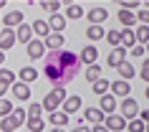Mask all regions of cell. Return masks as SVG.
Here are the masks:
<instances>
[{"mask_svg": "<svg viewBox=\"0 0 149 132\" xmlns=\"http://www.w3.org/2000/svg\"><path fill=\"white\" fill-rule=\"evenodd\" d=\"M10 92L15 94V102H28L31 99V86L23 84V81H15V84L10 86Z\"/></svg>", "mask_w": 149, "mask_h": 132, "instance_id": "cell-13", "label": "cell"}, {"mask_svg": "<svg viewBox=\"0 0 149 132\" xmlns=\"http://www.w3.org/2000/svg\"><path fill=\"white\" fill-rule=\"evenodd\" d=\"M116 99L111 97V94H104V97H99V109H101L104 114L109 117V114H116Z\"/></svg>", "mask_w": 149, "mask_h": 132, "instance_id": "cell-10", "label": "cell"}, {"mask_svg": "<svg viewBox=\"0 0 149 132\" xmlns=\"http://www.w3.org/2000/svg\"><path fill=\"white\" fill-rule=\"evenodd\" d=\"M38 5H40L43 10H48L51 16H56V13H58V8H61V3H58V0H43V3H38Z\"/></svg>", "mask_w": 149, "mask_h": 132, "instance_id": "cell-33", "label": "cell"}, {"mask_svg": "<svg viewBox=\"0 0 149 132\" xmlns=\"http://www.w3.org/2000/svg\"><path fill=\"white\" fill-rule=\"evenodd\" d=\"M109 89H111V97H114V99H126V97L132 94V86H129V81H121V79L111 81Z\"/></svg>", "mask_w": 149, "mask_h": 132, "instance_id": "cell-4", "label": "cell"}, {"mask_svg": "<svg viewBox=\"0 0 149 132\" xmlns=\"http://www.w3.org/2000/svg\"><path fill=\"white\" fill-rule=\"evenodd\" d=\"M15 41H18V43H25V46L33 41V31H31V25H28V23H20L15 28Z\"/></svg>", "mask_w": 149, "mask_h": 132, "instance_id": "cell-16", "label": "cell"}, {"mask_svg": "<svg viewBox=\"0 0 149 132\" xmlns=\"http://www.w3.org/2000/svg\"><path fill=\"white\" fill-rule=\"evenodd\" d=\"M0 84L13 86V84H15V71H10V69H0Z\"/></svg>", "mask_w": 149, "mask_h": 132, "instance_id": "cell-29", "label": "cell"}, {"mask_svg": "<svg viewBox=\"0 0 149 132\" xmlns=\"http://www.w3.org/2000/svg\"><path fill=\"white\" fill-rule=\"evenodd\" d=\"M116 74H119V79H121V81H129V79L136 76V69H134L129 61H124V64H119V66H116Z\"/></svg>", "mask_w": 149, "mask_h": 132, "instance_id": "cell-19", "label": "cell"}, {"mask_svg": "<svg viewBox=\"0 0 149 132\" xmlns=\"http://www.w3.org/2000/svg\"><path fill=\"white\" fill-rule=\"evenodd\" d=\"M48 132H66V130H61V127H53V130H48Z\"/></svg>", "mask_w": 149, "mask_h": 132, "instance_id": "cell-47", "label": "cell"}, {"mask_svg": "<svg viewBox=\"0 0 149 132\" xmlns=\"http://www.w3.org/2000/svg\"><path fill=\"white\" fill-rule=\"evenodd\" d=\"M139 76H141V79H144V81L149 84V59H147L144 64H141V69H139Z\"/></svg>", "mask_w": 149, "mask_h": 132, "instance_id": "cell-41", "label": "cell"}, {"mask_svg": "<svg viewBox=\"0 0 149 132\" xmlns=\"http://www.w3.org/2000/svg\"><path fill=\"white\" fill-rule=\"evenodd\" d=\"M0 8H5V0H0Z\"/></svg>", "mask_w": 149, "mask_h": 132, "instance_id": "cell-50", "label": "cell"}, {"mask_svg": "<svg viewBox=\"0 0 149 132\" xmlns=\"http://www.w3.org/2000/svg\"><path fill=\"white\" fill-rule=\"evenodd\" d=\"M25 127H28L31 132H40L43 127H46V122H43V119H25Z\"/></svg>", "mask_w": 149, "mask_h": 132, "instance_id": "cell-35", "label": "cell"}, {"mask_svg": "<svg viewBox=\"0 0 149 132\" xmlns=\"http://www.w3.org/2000/svg\"><path fill=\"white\" fill-rule=\"evenodd\" d=\"M144 51H147V54H149V43H147V46H144Z\"/></svg>", "mask_w": 149, "mask_h": 132, "instance_id": "cell-51", "label": "cell"}, {"mask_svg": "<svg viewBox=\"0 0 149 132\" xmlns=\"http://www.w3.org/2000/svg\"><path fill=\"white\" fill-rule=\"evenodd\" d=\"M91 132H109V130H106L104 124H94V127H91Z\"/></svg>", "mask_w": 149, "mask_h": 132, "instance_id": "cell-44", "label": "cell"}, {"mask_svg": "<svg viewBox=\"0 0 149 132\" xmlns=\"http://www.w3.org/2000/svg\"><path fill=\"white\" fill-rule=\"evenodd\" d=\"M25 119H28V117H25V109L23 107H15L13 112H10V122L15 124V130L20 127V124H25Z\"/></svg>", "mask_w": 149, "mask_h": 132, "instance_id": "cell-27", "label": "cell"}, {"mask_svg": "<svg viewBox=\"0 0 149 132\" xmlns=\"http://www.w3.org/2000/svg\"><path fill=\"white\" fill-rule=\"evenodd\" d=\"M38 79V71L33 69V66H23V69H18V81H23V84H33Z\"/></svg>", "mask_w": 149, "mask_h": 132, "instance_id": "cell-18", "label": "cell"}, {"mask_svg": "<svg viewBox=\"0 0 149 132\" xmlns=\"http://www.w3.org/2000/svg\"><path fill=\"white\" fill-rule=\"evenodd\" d=\"M13 46H15V31L13 28H0V51L5 54Z\"/></svg>", "mask_w": 149, "mask_h": 132, "instance_id": "cell-8", "label": "cell"}, {"mask_svg": "<svg viewBox=\"0 0 149 132\" xmlns=\"http://www.w3.org/2000/svg\"><path fill=\"white\" fill-rule=\"evenodd\" d=\"M144 132H149V122H147V124H144Z\"/></svg>", "mask_w": 149, "mask_h": 132, "instance_id": "cell-48", "label": "cell"}, {"mask_svg": "<svg viewBox=\"0 0 149 132\" xmlns=\"http://www.w3.org/2000/svg\"><path fill=\"white\" fill-rule=\"evenodd\" d=\"M43 43H46L48 51H61L63 43H66V38H63V33H51V36L43 41Z\"/></svg>", "mask_w": 149, "mask_h": 132, "instance_id": "cell-17", "label": "cell"}, {"mask_svg": "<svg viewBox=\"0 0 149 132\" xmlns=\"http://www.w3.org/2000/svg\"><path fill=\"white\" fill-rule=\"evenodd\" d=\"M25 117H28V119H43V107H40L38 102H33L31 107L25 109Z\"/></svg>", "mask_w": 149, "mask_h": 132, "instance_id": "cell-28", "label": "cell"}, {"mask_svg": "<svg viewBox=\"0 0 149 132\" xmlns=\"http://www.w3.org/2000/svg\"><path fill=\"white\" fill-rule=\"evenodd\" d=\"M3 64H5V54H3V51H0V66H3Z\"/></svg>", "mask_w": 149, "mask_h": 132, "instance_id": "cell-46", "label": "cell"}, {"mask_svg": "<svg viewBox=\"0 0 149 132\" xmlns=\"http://www.w3.org/2000/svg\"><path fill=\"white\" fill-rule=\"evenodd\" d=\"M68 132H91V127H86V124H76V127L68 130Z\"/></svg>", "mask_w": 149, "mask_h": 132, "instance_id": "cell-43", "label": "cell"}, {"mask_svg": "<svg viewBox=\"0 0 149 132\" xmlns=\"http://www.w3.org/2000/svg\"><path fill=\"white\" fill-rule=\"evenodd\" d=\"M136 43V38H134V28H121V48H129Z\"/></svg>", "mask_w": 149, "mask_h": 132, "instance_id": "cell-25", "label": "cell"}, {"mask_svg": "<svg viewBox=\"0 0 149 132\" xmlns=\"http://www.w3.org/2000/svg\"><path fill=\"white\" fill-rule=\"evenodd\" d=\"M86 79L94 84V81H99L101 79V66L99 64H94V66H86Z\"/></svg>", "mask_w": 149, "mask_h": 132, "instance_id": "cell-31", "label": "cell"}, {"mask_svg": "<svg viewBox=\"0 0 149 132\" xmlns=\"http://www.w3.org/2000/svg\"><path fill=\"white\" fill-rule=\"evenodd\" d=\"M136 119H141V122L147 124V122H149V109H139V114H136Z\"/></svg>", "mask_w": 149, "mask_h": 132, "instance_id": "cell-42", "label": "cell"}, {"mask_svg": "<svg viewBox=\"0 0 149 132\" xmlns=\"http://www.w3.org/2000/svg\"><path fill=\"white\" fill-rule=\"evenodd\" d=\"M0 132H15V124L10 122V117H5V119H0Z\"/></svg>", "mask_w": 149, "mask_h": 132, "instance_id": "cell-38", "label": "cell"}, {"mask_svg": "<svg viewBox=\"0 0 149 132\" xmlns=\"http://www.w3.org/2000/svg\"><path fill=\"white\" fill-rule=\"evenodd\" d=\"M96 59H99V48H96L94 43H88V46L81 48V54H79V61H81V64H86V66H94Z\"/></svg>", "mask_w": 149, "mask_h": 132, "instance_id": "cell-5", "label": "cell"}, {"mask_svg": "<svg viewBox=\"0 0 149 132\" xmlns=\"http://www.w3.org/2000/svg\"><path fill=\"white\" fill-rule=\"evenodd\" d=\"M25 51H28V56H31L33 61H38V59H46V43L43 41H36L33 38L28 46H25Z\"/></svg>", "mask_w": 149, "mask_h": 132, "instance_id": "cell-7", "label": "cell"}, {"mask_svg": "<svg viewBox=\"0 0 149 132\" xmlns=\"http://www.w3.org/2000/svg\"><path fill=\"white\" fill-rule=\"evenodd\" d=\"M68 119L71 117L68 114H63L61 109H56V112H48V124H51V127H66V124H68Z\"/></svg>", "mask_w": 149, "mask_h": 132, "instance_id": "cell-15", "label": "cell"}, {"mask_svg": "<svg viewBox=\"0 0 149 132\" xmlns=\"http://www.w3.org/2000/svg\"><path fill=\"white\" fill-rule=\"evenodd\" d=\"M10 86H5V84H0V99H5V92H8Z\"/></svg>", "mask_w": 149, "mask_h": 132, "instance_id": "cell-45", "label": "cell"}, {"mask_svg": "<svg viewBox=\"0 0 149 132\" xmlns=\"http://www.w3.org/2000/svg\"><path fill=\"white\" fill-rule=\"evenodd\" d=\"M119 23L124 28H132L136 25V13H129V10H119Z\"/></svg>", "mask_w": 149, "mask_h": 132, "instance_id": "cell-26", "label": "cell"}, {"mask_svg": "<svg viewBox=\"0 0 149 132\" xmlns=\"http://www.w3.org/2000/svg\"><path fill=\"white\" fill-rule=\"evenodd\" d=\"M86 18H88V23L91 25H101L106 18H109V10L106 8H88L86 10Z\"/></svg>", "mask_w": 149, "mask_h": 132, "instance_id": "cell-9", "label": "cell"}, {"mask_svg": "<svg viewBox=\"0 0 149 132\" xmlns=\"http://www.w3.org/2000/svg\"><path fill=\"white\" fill-rule=\"evenodd\" d=\"M129 54H132V56H134V59H141V56L147 54V51H144V46H139V43H134V46H132V48H129Z\"/></svg>", "mask_w": 149, "mask_h": 132, "instance_id": "cell-39", "label": "cell"}, {"mask_svg": "<svg viewBox=\"0 0 149 132\" xmlns=\"http://www.w3.org/2000/svg\"><path fill=\"white\" fill-rule=\"evenodd\" d=\"M124 61H126V48H121V46H116L109 56H106V64H109V69H116L119 64H124Z\"/></svg>", "mask_w": 149, "mask_h": 132, "instance_id": "cell-11", "label": "cell"}, {"mask_svg": "<svg viewBox=\"0 0 149 132\" xmlns=\"http://www.w3.org/2000/svg\"><path fill=\"white\" fill-rule=\"evenodd\" d=\"M86 16V10L81 8L79 3H68V5H66V16L63 18H71V20H79V18H84Z\"/></svg>", "mask_w": 149, "mask_h": 132, "instance_id": "cell-21", "label": "cell"}, {"mask_svg": "<svg viewBox=\"0 0 149 132\" xmlns=\"http://www.w3.org/2000/svg\"><path fill=\"white\" fill-rule=\"evenodd\" d=\"M66 89H51V92L43 97V102H40V107H43V112H56V109H61V104L66 102Z\"/></svg>", "mask_w": 149, "mask_h": 132, "instance_id": "cell-1", "label": "cell"}, {"mask_svg": "<svg viewBox=\"0 0 149 132\" xmlns=\"http://www.w3.org/2000/svg\"><path fill=\"white\" fill-rule=\"evenodd\" d=\"M84 119L91 124H104V119H106V114H104L99 107H86L84 109Z\"/></svg>", "mask_w": 149, "mask_h": 132, "instance_id": "cell-12", "label": "cell"}, {"mask_svg": "<svg viewBox=\"0 0 149 132\" xmlns=\"http://www.w3.org/2000/svg\"><path fill=\"white\" fill-rule=\"evenodd\" d=\"M119 114L124 117L126 122H129V119H136V114H139V102L134 99V97L121 99V104H119Z\"/></svg>", "mask_w": 149, "mask_h": 132, "instance_id": "cell-2", "label": "cell"}, {"mask_svg": "<svg viewBox=\"0 0 149 132\" xmlns=\"http://www.w3.org/2000/svg\"><path fill=\"white\" fill-rule=\"evenodd\" d=\"M104 127H106L109 132H121V130H126V119L116 112V114H109L106 119H104Z\"/></svg>", "mask_w": 149, "mask_h": 132, "instance_id": "cell-6", "label": "cell"}, {"mask_svg": "<svg viewBox=\"0 0 149 132\" xmlns=\"http://www.w3.org/2000/svg\"><path fill=\"white\" fill-rule=\"evenodd\" d=\"M46 23H48V28H51V33H61L63 28H66V18H63L61 13H56V16L48 18Z\"/></svg>", "mask_w": 149, "mask_h": 132, "instance_id": "cell-20", "label": "cell"}, {"mask_svg": "<svg viewBox=\"0 0 149 132\" xmlns=\"http://www.w3.org/2000/svg\"><path fill=\"white\" fill-rule=\"evenodd\" d=\"M119 8L134 13V8H139V0H119Z\"/></svg>", "mask_w": 149, "mask_h": 132, "instance_id": "cell-37", "label": "cell"}, {"mask_svg": "<svg viewBox=\"0 0 149 132\" xmlns=\"http://www.w3.org/2000/svg\"><path fill=\"white\" fill-rule=\"evenodd\" d=\"M136 20L141 25H149V10H136Z\"/></svg>", "mask_w": 149, "mask_h": 132, "instance_id": "cell-40", "label": "cell"}, {"mask_svg": "<svg viewBox=\"0 0 149 132\" xmlns=\"http://www.w3.org/2000/svg\"><path fill=\"white\" fill-rule=\"evenodd\" d=\"M15 109V104L8 99H0V119H5V117H10V112Z\"/></svg>", "mask_w": 149, "mask_h": 132, "instance_id": "cell-34", "label": "cell"}, {"mask_svg": "<svg viewBox=\"0 0 149 132\" xmlns=\"http://www.w3.org/2000/svg\"><path fill=\"white\" fill-rule=\"evenodd\" d=\"M79 109H84V99H81L79 94H71V97H66V102L61 104V112L63 114H76Z\"/></svg>", "mask_w": 149, "mask_h": 132, "instance_id": "cell-3", "label": "cell"}, {"mask_svg": "<svg viewBox=\"0 0 149 132\" xmlns=\"http://www.w3.org/2000/svg\"><path fill=\"white\" fill-rule=\"evenodd\" d=\"M126 130L129 132H144V122L141 119H129L126 122Z\"/></svg>", "mask_w": 149, "mask_h": 132, "instance_id": "cell-36", "label": "cell"}, {"mask_svg": "<svg viewBox=\"0 0 149 132\" xmlns=\"http://www.w3.org/2000/svg\"><path fill=\"white\" fill-rule=\"evenodd\" d=\"M104 38L109 41L111 46L116 48V46H121V31H116V28H111V31H106V36H104Z\"/></svg>", "mask_w": 149, "mask_h": 132, "instance_id": "cell-30", "label": "cell"}, {"mask_svg": "<svg viewBox=\"0 0 149 132\" xmlns=\"http://www.w3.org/2000/svg\"><path fill=\"white\" fill-rule=\"evenodd\" d=\"M104 36H106V31H104L101 25H88V28H86V38L91 41V43H94V41L99 43V41H101Z\"/></svg>", "mask_w": 149, "mask_h": 132, "instance_id": "cell-23", "label": "cell"}, {"mask_svg": "<svg viewBox=\"0 0 149 132\" xmlns=\"http://www.w3.org/2000/svg\"><path fill=\"white\" fill-rule=\"evenodd\" d=\"M20 23H23V10H10V13H5V18H3V25H5V28H13V31H15Z\"/></svg>", "mask_w": 149, "mask_h": 132, "instance_id": "cell-14", "label": "cell"}, {"mask_svg": "<svg viewBox=\"0 0 149 132\" xmlns=\"http://www.w3.org/2000/svg\"><path fill=\"white\" fill-rule=\"evenodd\" d=\"M144 94H147V99H149V86H147V89H144Z\"/></svg>", "mask_w": 149, "mask_h": 132, "instance_id": "cell-49", "label": "cell"}, {"mask_svg": "<svg viewBox=\"0 0 149 132\" xmlns=\"http://www.w3.org/2000/svg\"><path fill=\"white\" fill-rule=\"evenodd\" d=\"M31 31L36 33V36H40L43 41H46L48 36H51V28H48V23H46V20H36V23L31 25Z\"/></svg>", "mask_w": 149, "mask_h": 132, "instance_id": "cell-24", "label": "cell"}, {"mask_svg": "<svg viewBox=\"0 0 149 132\" xmlns=\"http://www.w3.org/2000/svg\"><path fill=\"white\" fill-rule=\"evenodd\" d=\"M134 38H136L139 46H147L149 43V25H136L134 28Z\"/></svg>", "mask_w": 149, "mask_h": 132, "instance_id": "cell-22", "label": "cell"}, {"mask_svg": "<svg viewBox=\"0 0 149 132\" xmlns=\"http://www.w3.org/2000/svg\"><path fill=\"white\" fill-rule=\"evenodd\" d=\"M109 84L111 81H106V79H99V81H94V94H99V97H104V94H109Z\"/></svg>", "mask_w": 149, "mask_h": 132, "instance_id": "cell-32", "label": "cell"}]
</instances>
